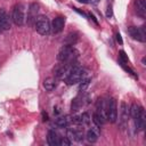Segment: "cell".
Returning <instances> with one entry per match:
<instances>
[{
    "mask_svg": "<svg viewBox=\"0 0 146 146\" xmlns=\"http://www.w3.org/2000/svg\"><path fill=\"white\" fill-rule=\"evenodd\" d=\"M34 26L36 32L41 35H48L50 33V22L47 16H43V15L38 16L35 19Z\"/></svg>",
    "mask_w": 146,
    "mask_h": 146,
    "instance_id": "obj_1",
    "label": "cell"
},
{
    "mask_svg": "<svg viewBox=\"0 0 146 146\" xmlns=\"http://www.w3.org/2000/svg\"><path fill=\"white\" fill-rule=\"evenodd\" d=\"M82 78H83V70H82V67H80L79 65H73V67L71 70V73L65 79V82L68 86H73V84L80 82L82 80Z\"/></svg>",
    "mask_w": 146,
    "mask_h": 146,
    "instance_id": "obj_2",
    "label": "cell"
},
{
    "mask_svg": "<svg viewBox=\"0 0 146 146\" xmlns=\"http://www.w3.org/2000/svg\"><path fill=\"white\" fill-rule=\"evenodd\" d=\"M106 119L111 123H115L117 120V103L114 98H111L106 103Z\"/></svg>",
    "mask_w": 146,
    "mask_h": 146,
    "instance_id": "obj_3",
    "label": "cell"
},
{
    "mask_svg": "<svg viewBox=\"0 0 146 146\" xmlns=\"http://www.w3.org/2000/svg\"><path fill=\"white\" fill-rule=\"evenodd\" d=\"M11 19L15 25L22 26L25 22V11H24V6L22 3H18L14 7L13 14H11Z\"/></svg>",
    "mask_w": 146,
    "mask_h": 146,
    "instance_id": "obj_4",
    "label": "cell"
},
{
    "mask_svg": "<svg viewBox=\"0 0 146 146\" xmlns=\"http://www.w3.org/2000/svg\"><path fill=\"white\" fill-rule=\"evenodd\" d=\"M74 52H75V50L73 49V47L70 44H66V46L62 47V49L59 50V52L57 55V59L63 63L72 62L73 57H74Z\"/></svg>",
    "mask_w": 146,
    "mask_h": 146,
    "instance_id": "obj_5",
    "label": "cell"
},
{
    "mask_svg": "<svg viewBox=\"0 0 146 146\" xmlns=\"http://www.w3.org/2000/svg\"><path fill=\"white\" fill-rule=\"evenodd\" d=\"M127 32H128V34H129L133 40H137V41H140V42H145V41H146V31H145V26H141V27L129 26V27L127 29Z\"/></svg>",
    "mask_w": 146,
    "mask_h": 146,
    "instance_id": "obj_6",
    "label": "cell"
},
{
    "mask_svg": "<svg viewBox=\"0 0 146 146\" xmlns=\"http://www.w3.org/2000/svg\"><path fill=\"white\" fill-rule=\"evenodd\" d=\"M38 11H39V5L35 2L30 3L29 10H27V24L33 25L35 23V19L38 17Z\"/></svg>",
    "mask_w": 146,
    "mask_h": 146,
    "instance_id": "obj_7",
    "label": "cell"
},
{
    "mask_svg": "<svg viewBox=\"0 0 146 146\" xmlns=\"http://www.w3.org/2000/svg\"><path fill=\"white\" fill-rule=\"evenodd\" d=\"M64 25H65V18L62 16H58V17L54 18V21L50 25V31H52V33H55V34L60 33L64 29Z\"/></svg>",
    "mask_w": 146,
    "mask_h": 146,
    "instance_id": "obj_8",
    "label": "cell"
},
{
    "mask_svg": "<svg viewBox=\"0 0 146 146\" xmlns=\"http://www.w3.org/2000/svg\"><path fill=\"white\" fill-rule=\"evenodd\" d=\"M0 29L3 31H8L10 29V18L3 8L0 9Z\"/></svg>",
    "mask_w": 146,
    "mask_h": 146,
    "instance_id": "obj_9",
    "label": "cell"
},
{
    "mask_svg": "<svg viewBox=\"0 0 146 146\" xmlns=\"http://www.w3.org/2000/svg\"><path fill=\"white\" fill-rule=\"evenodd\" d=\"M145 124H146V115H145V111L143 108L140 112V115L137 119H135V125H136L137 130H144Z\"/></svg>",
    "mask_w": 146,
    "mask_h": 146,
    "instance_id": "obj_10",
    "label": "cell"
},
{
    "mask_svg": "<svg viewBox=\"0 0 146 146\" xmlns=\"http://www.w3.org/2000/svg\"><path fill=\"white\" fill-rule=\"evenodd\" d=\"M47 141L50 146H58L59 145V137L54 130H49L47 135Z\"/></svg>",
    "mask_w": 146,
    "mask_h": 146,
    "instance_id": "obj_11",
    "label": "cell"
},
{
    "mask_svg": "<svg viewBox=\"0 0 146 146\" xmlns=\"http://www.w3.org/2000/svg\"><path fill=\"white\" fill-rule=\"evenodd\" d=\"M120 112H121V115H120V119H121V125L123 127V125L127 123V121H128V116H129V108H128V106H127V104H125L124 102L121 103V110H120Z\"/></svg>",
    "mask_w": 146,
    "mask_h": 146,
    "instance_id": "obj_12",
    "label": "cell"
},
{
    "mask_svg": "<svg viewBox=\"0 0 146 146\" xmlns=\"http://www.w3.org/2000/svg\"><path fill=\"white\" fill-rule=\"evenodd\" d=\"M98 136H99V131L96 130L95 128H91V129H89V130L87 131V133H86V139H87L89 143L92 144V143H96V141H97Z\"/></svg>",
    "mask_w": 146,
    "mask_h": 146,
    "instance_id": "obj_13",
    "label": "cell"
},
{
    "mask_svg": "<svg viewBox=\"0 0 146 146\" xmlns=\"http://www.w3.org/2000/svg\"><path fill=\"white\" fill-rule=\"evenodd\" d=\"M135 6H136L137 13L140 16L145 17V15H146V1L145 0H136L135 1Z\"/></svg>",
    "mask_w": 146,
    "mask_h": 146,
    "instance_id": "obj_14",
    "label": "cell"
},
{
    "mask_svg": "<svg viewBox=\"0 0 146 146\" xmlns=\"http://www.w3.org/2000/svg\"><path fill=\"white\" fill-rule=\"evenodd\" d=\"M141 110H143V107H140V106L137 105L136 103H132L131 106H130V108H129V115L135 120V119H137V117L140 115Z\"/></svg>",
    "mask_w": 146,
    "mask_h": 146,
    "instance_id": "obj_15",
    "label": "cell"
},
{
    "mask_svg": "<svg viewBox=\"0 0 146 146\" xmlns=\"http://www.w3.org/2000/svg\"><path fill=\"white\" fill-rule=\"evenodd\" d=\"M70 122H71L70 116H58V117H56V120H55V124H56L57 127H59V128H65V127H67Z\"/></svg>",
    "mask_w": 146,
    "mask_h": 146,
    "instance_id": "obj_16",
    "label": "cell"
},
{
    "mask_svg": "<svg viewBox=\"0 0 146 146\" xmlns=\"http://www.w3.org/2000/svg\"><path fill=\"white\" fill-rule=\"evenodd\" d=\"M43 87L47 91H52L56 87V82H55V79L54 78H47L44 79L43 81Z\"/></svg>",
    "mask_w": 146,
    "mask_h": 146,
    "instance_id": "obj_17",
    "label": "cell"
},
{
    "mask_svg": "<svg viewBox=\"0 0 146 146\" xmlns=\"http://www.w3.org/2000/svg\"><path fill=\"white\" fill-rule=\"evenodd\" d=\"M82 104H83V99H82V97H81V96L75 97V98L73 99L72 104H71V110H72V112H76V111L82 106Z\"/></svg>",
    "mask_w": 146,
    "mask_h": 146,
    "instance_id": "obj_18",
    "label": "cell"
},
{
    "mask_svg": "<svg viewBox=\"0 0 146 146\" xmlns=\"http://www.w3.org/2000/svg\"><path fill=\"white\" fill-rule=\"evenodd\" d=\"M90 81H91V79H90V78H88V79H82V80L80 81V84H79V91L83 92V91L89 87Z\"/></svg>",
    "mask_w": 146,
    "mask_h": 146,
    "instance_id": "obj_19",
    "label": "cell"
},
{
    "mask_svg": "<svg viewBox=\"0 0 146 146\" xmlns=\"http://www.w3.org/2000/svg\"><path fill=\"white\" fill-rule=\"evenodd\" d=\"M76 41H78V35H76L75 33H70V34L67 35L66 40H65L66 44H70V46L74 44V43H75Z\"/></svg>",
    "mask_w": 146,
    "mask_h": 146,
    "instance_id": "obj_20",
    "label": "cell"
},
{
    "mask_svg": "<svg viewBox=\"0 0 146 146\" xmlns=\"http://www.w3.org/2000/svg\"><path fill=\"white\" fill-rule=\"evenodd\" d=\"M80 117H81V124L89 125V123H90V116H89V114H88L87 112L82 113V114L80 115Z\"/></svg>",
    "mask_w": 146,
    "mask_h": 146,
    "instance_id": "obj_21",
    "label": "cell"
},
{
    "mask_svg": "<svg viewBox=\"0 0 146 146\" xmlns=\"http://www.w3.org/2000/svg\"><path fill=\"white\" fill-rule=\"evenodd\" d=\"M66 137L72 141V140H75V130L74 129H67L66 131Z\"/></svg>",
    "mask_w": 146,
    "mask_h": 146,
    "instance_id": "obj_22",
    "label": "cell"
},
{
    "mask_svg": "<svg viewBox=\"0 0 146 146\" xmlns=\"http://www.w3.org/2000/svg\"><path fill=\"white\" fill-rule=\"evenodd\" d=\"M120 60H121V62H123V63H128V62H129L128 56L125 55V52H124L123 50H121V51H120Z\"/></svg>",
    "mask_w": 146,
    "mask_h": 146,
    "instance_id": "obj_23",
    "label": "cell"
},
{
    "mask_svg": "<svg viewBox=\"0 0 146 146\" xmlns=\"http://www.w3.org/2000/svg\"><path fill=\"white\" fill-rule=\"evenodd\" d=\"M71 143H72V141H71L67 137H64L62 140H59V145H63V146H70Z\"/></svg>",
    "mask_w": 146,
    "mask_h": 146,
    "instance_id": "obj_24",
    "label": "cell"
},
{
    "mask_svg": "<svg viewBox=\"0 0 146 146\" xmlns=\"http://www.w3.org/2000/svg\"><path fill=\"white\" fill-rule=\"evenodd\" d=\"M111 16H112V7L110 6V7L107 8V11H106V17H108V18H110Z\"/></svg>",
    "mask_w": 146,
    "mask_h": 146,
    "instance_id": "obj_25",
    "label": "cell"
},
{
    "mask_svg": "<svg viewBox=\"0 0 146 146\" xmlns=\"http://www.w3.org/2000/svg\"><path fill=\"white\" fill-rule=\"evenodd\" d=\"M116 40H117V42H119L120 44H122V43H123V41H122V38H121V34H120V33H116Z\"/></svg>",
    "mask_w": 146,
    "mask_h": 146,
    "instance_id": "obj_26",
    "label": "cell"
},
{
    "mask_svg": "<svg viewBox=\"0 0 146 146\" xmlns=\"http://www.w3.org/2000/svg\"><path fill=\"white\" fill-rule=\"evenodd\" d=\"M42 116H43V119H42L43 121H47V120H48V114H47V113L42 112Z\"/></svg>",
    "mask_w": 146,
    "mask_h": 146,
    "instance_id": "obj_27",
    "label": "cell"
},
{
    "mask_svg": "<svg viewBox=\"0 0 146 146\" xmlns=\"http://www.w3.org/2000/svg\"><path fill=\"white\" fill-rule=\"evenodd\" d=\"M79 1H80V2H83V3H88V2H89L88 0H79Z\"/></svg>",
    "mask_w": 146,
    "mask_h": 146,
    "instance_id": "obj_28",
    "label": "cell"
}]
</instances>
